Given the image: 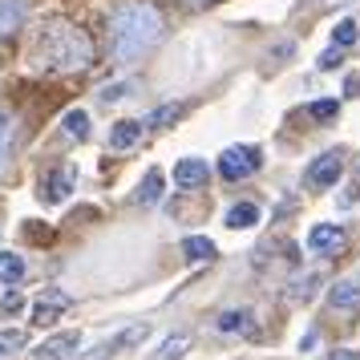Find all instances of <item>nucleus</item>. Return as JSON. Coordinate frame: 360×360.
I'll use <instances>...</instances> for the list:
<instances>
[{"instance_id":"1","label":"nucleus","mask_w":360,"mask_h":360,"mask_svg":"<svg viewBox=\"0 0 360 360\" xmlns=\"http://www.w3.org/2000/svg\"><path fill=\"white\" fill-rule=\"evenodd\" d=\"M162 33L166 20L158 13V4H150V0H126L110 13V53L117 65H134L146 53H154Z\"/></svg>"},{"instance_id":"2","label":"nucleus","mask_w":360,"mask_h":360,"mask_svg":"<svg viewBox=\"0 0 360 360\" xmlns=\"http://www.w3.org/2000/svg\"><path fill=\"white\" fill-rule=\"evenodd\" d=\"M94 57H98L94 37L65 17L49 20L37 37V69L45 73H85L94 69Z\"/></svg>"},{"instance_id":"3","label":"nucleus","mask_w":360,"mask_h":360,"mask_svg":"<svg viewBox=\"0 0 360 360\" xmlns=\"http://www.w3.org/2000/svg\"><path fill=\"white\" fill-rule=\"evenodd\" d=\"M259 166H263V150L259 146H227L223 154H219V174H223L227 182L251 179Z\"/></svg>"},{"instance_id":"4","label":"nucleus","mask_w":360,"mask_h":360,"mask_svg":"<svg viewBox=\"0 0 360 360\" xmlns=\"http://www.w3.org/2000/svg\"><path fill=\"white\" fill-rule=\"evenodd\" d=\"M146 336H150V324H130V328H122V332H114L110 340L94 344L89 352L73 356V360H114L117 352H126V348H134V344H142Z\"/></svg>"},{"instance_id":"5","label":"nucleus","mask_w":360,"mask_h":360,"mask_svg":"<svg viewBox=\"0 0 360 360\" xmlns=\"http://www.w3.org/2000/svg\"><path fill=\"white\" fill-rule=\"evenodd\" d=\"M340 174H344V158L336 150H328V154H320V158L304 170V182H308L311 191H328V186L340 182Z\"/></svg>"},{"instance_id":"6","label":"nucleus","mask_w":360,"mask_h":360,"mask_svg":"<svg viewBox=\"0 0 360 360\" xmlns=\"http://www.w3.org/2000/svg\"><path fill=\"white\" fill-rule=\"evenodd\" d=\"M344 243H348V231L340 223H316L308 231V251L311 255H340Z\"/></svg>"},{"instance_id":"7","label":"nucleus","mask_w":360,"mask_h":360,"mask_svg":"<svg viewBox=\"0 0 360 360\" xmlns=\"http://www.w3.org/2000/svg\"><path fill=\"white\" fill-rule=\"evenodd\" d=\"M69 308H73V295L61 292V288H45L33 304V324L45 328V324H53V320H61Z\"/></svg>"},{"instance_id":"8","label":"nucleus","mask_w":360,"mask_h":360,"mask_svg":"<svg viewBox=\"0 0 360 360\" xmlns=\"http://www.w3.org/2000/svg\"><path fill=\"white\" fill-rule=\"evenodd\" d=\"M77 348H82V332H57V336L37 344L29 352V360H69Z\"/></svg>"},{"instance_id":"9","label":"nucleus","mask_w":360,"mask_h":360,"mask_svg":"<svg viewBox=\"0 0 360 360\" xmlns=\"http://www.w3.org/2000/svg\"><path fill=\"white\" fill-rule=\"evenodd\" d=\"M214 332L219 336H251L255 332V316H251V308H227L214 316Z\"/></svg>"},{"instance_id":"10","label":"nucleus","mask_w":360,"mask_h":360,"mask_svg":"<svg viewBox=\"0 0 360 360\" xmlns=\"http://www.w3.org/2000/svg\"><path fill=\"white\" fill-rule=\"evenodd\" d=\"M328 308L344 311V316H356L360 311V283L356 279H336V283L328 288Z\"/></svg>"},{"instance_id":"11","label":"nucleus","mask_w":360,"mask_h":360,"mask_svg":"<svg viewBox=\"0 0 360 360\" xmlns=\"http://www.w3.org/2000/svg\"><path fill=\"white\" fill-rule=\"evenodd\" d=\"M207 179H211V166H207V158H182V162L174 166V186H179V191L207 186Z\"/></svg>"},{"instance_id":"12","label":"nucleus","mask_w":360,"mask_h":360,"mask_svg":"<svg viewBox=\"0 0 360 360\" xmlns=\"http://www.w3.org/2000/svg\"><path fill=\"white\" fill-rule=\"evenodd\" d=\"M25 17H29L25 0H0V41H13L25 29Z\"/></svg>"},{"instance_id":"13","label":"nucleus","mask_w":360,"mask_h":360,"mask_svg":"<svg viewBox=\"0 0 360 360\" xmlns=\"http://www.w3.org/2000/svg\"><path fill=\"white\" fill-rule=\"evenodd\" d=\"M69 191H73V170H69V166L49 170V174L41 179V198H45V202H65Z\"/></svg>"},{"instance_id":"14","label":"nucleus","mask_w":360,"mask_h":360,"mask_svg":"<svg viewBox=\"0 0 360 360\" xmlns=\"http://www.w3.org/2000/svg\"><path fill=\"white\" fill-rule=\"evenodd\" d=\"M142 130H146V122H134V117L114 122V126H110V150H130L134 142L142 138Z\"/></svg>"},{"instance_id":"15","label":"nucleus","mask_w":360,"mask_h":360,"mask_svg":"<svg viewBox=\"0 0 360 360\" xmlns=\"http://www.w3.org/2000/svg\"><path fill=\"white\" fill-rule=\"evenodd\" d=\"M162 170L154 166V170H146V179H142V186H138V202L142 207H158L162 202Z\"/></svg>"},{"instance_id":"16","label":"nucleus","mask_w":360,"mask_h":360,"mask_svg":"<svg viewBox=\"0 0 360 360\" xmlns=\"http://www.w3.org/2000/svg\"><path fill=\"white\" fill-rule=\"evenodd\" d=\"M182 255L191 263H211L214 259V243L207 239V235H186L182 239Z\"/></svg>"},{"instance_id":"17","label":"nucleus","mask_w":360,"mask_h":360,"mask_svg":"<svg viewBox=\"0 0 360 360\" xmlns=\"http://www.w3.org/2000/svg\"><path fill=\"white\" fill-rule=\"evenodd\" d=\"M263 219V211L255 207V202H235L227 211V227H235V231H243V227H255Z\"/></svg>"},{"instance_id":"18","label":"nucleus","mask_w":360,"mask_h":360,"mask_svg":"<svg viewBox=\"0 0 360 360\" xmlns=\"http://www.w3.org/2000/svg\"><path fill=\"white\" fill-rule=\"evenodd\" d=\"M316 283H320V271H308V276L292 279V288H288V300H292V304H308L311 295H316Z\"/></svg>"},{"instance_id":"19","label":"nucleus","mask_w":360,"mask_h":360,"mask_svg":"<svg viewBox=\"0 0 360 360\" xmlns=\"http://www.w3.org/2000/svg\"><path fill=\"white\" fill-rule=\"evenodd\" d=\"M61 130H65V138L85 142V138H89V114H85V110H69V114L61 117Z\"/></svg>"},{"instance_id":"20","label":"nucleus","mask_w":360,"mask_h":360,"mask_svg":"<svg viewBox=\"0 0 360 360\" xmlns=\"http://www.w3.org/2000/svg\"><path fill=\"white\" fill-rule=\"evenodd\" d=\"M0 279L13 288V283H20L25 279V259L20 255H13V251H0Z\"/></svg>"},{"instance_id":"21","label":"nucleus","mask_w":360,"mask_h":360,"mask_svg":"<svg viewBox=\"0 0 360 360\" xmlns=\"http://www.w3.org/2000/svg\"><path fill=\"white\" fill-rule=\"evenodd\" d=\"M186 348H191V332H179V336L162 340V348L154 352V360H179V356H186Z\"/></svg>"},{"instance_id":"22","label":"nucleus","mask_w":360,"mask_h":360,"mask_svg":"<svg viewBox=\"0 0 360 360\" xmlns=\"http://www.w3.org/2000/svg\"><path fill=\"white\" fill-rule=\"evenodd\" d=\"M182 117V105L179 101H166V105H158L154 114H146L142 122H146V130H158V126H166V122H179Z\"/></svg>"},{"instance_id":"23","label":"nucleus","mask_w":360,"mask_h":360,"mask_svg":"<svg viewBox=\"0 0 360 360\" xmlns=\"http://www.w3.org/2000/svg\"><path fill=\"white\" fill-rule=\"evenodd\" d=\"M360 41V25L352 17L348 20H340V25H336V29H332V45H340V49H348V45H356Z\"/></svg>"},{"instance_id":"24","label":"nucleus","mask_w":360,"mask_h":360,"mask_svg":"<svg viewBox=\"0 0 360 360\" xmlns=\"http://www.w3.org/2000/svg\"><path fill=\"white\" fill-rule=\"evenodd\" d=\"M25 332H20V328H4V332H0V360H8L13 356V352H20V348H25Z\"/></svg>"},{"instance_id":"25","label":"nucleus","mask_w":360,"mask_h":360,"mask_svg":"<svg viewBox=\"0 0 360 360\" xmlns=\"http://www.w3.org/2000/svg\"><path fill=\"white\" fill-rule=\"evenodd\" d=\"M336 114H340V101H336V98H324V101H311V105H308L311 122H332Z\"/></svg>"},{"instance_id":"26","label":"nucleus","mask_w":360,"mask_h":360,"mask_svg":"<svg viewBox=\"0 0 360 360\" xmlns=\"http://www.w3.org/2000/svg\"><path fill=\"white\" fill-rule=\"evenodd\" d=\"M8 142H13V122L0 110V170H4V158H8Z\"/></svg>"},{"instance_id":"27","label":"nucleus","mask_w":360,"mask_h":360,"mask_svg":"<svg viewBox=\"0 0 360 360\" xmlns=\"http://www.w3.org/2000/svg\"><path fill=\"white\" fill-rule=\"evenodd\" d=\"M20 308H25V295H20V292H17V283H13V288L4 292V300H0V311H8V316H17Z\"/></svg>"},{"instance_id":"28","label":"nucleus","mask_w":360,"mask_h":360,"mask_svg":"<svg viewBox=\"0 0 360 360\" xmlns=\"http://www.w3.org/2000/svg\"><path fill=\"white\" fill-rule=\"evenodd\" d=\"M130 89H134L130 82H117V85H105V89H101V101H105V105H110V101H122V98H130Z\"/></svg>"},{"instance_id":"29","label":"nucleus","mask_w":360,"mask_h":360,"mask_svg":"<svg viewBox=\"0 0 360 360\" xmlns=\"http://www.w3.org/2000/svg\"><path fill=\"white\" fill-rule=\"evenodd\" d=\"M336 65H340V45H332V49L320 57V69H336Z\"/></svg>"},{"instance_id":"30","label":"nucleus","mask_w":360,"mask_h":360,"mask_svg":"<svg viewBox=\"0 0 360 360\" xmlns=\"http://www.w3.org/2000/svg\"><path fill=\"white\" fill-rule=\"evenodd\" d=\"M344 94H348V98H360V77H348V82H344Z\"/></svg>"},{"instance_id":"31","label":"nucleus","mask_w":360,"mask_h":360,"mask_svg":"<svg viewBox=\"0 0 360 360\" xmlns=\"http://www.w3.org/2000/svg\"><path fill=\"white\" fill-rule=\"evenodd\" d=\"M328 360H356V352H332Z\"/></svg>"},{"instance_id":"32","label":"nucleus","mask_w":360,"mask_h":360,"mask_svg":"<svg viewBox=\"0 0 360 360\" xmlns=\"http://www.w3.org/2000/svg\"><path fill=\"white\" fill-rule=\"evenodd\" d=\"M186 4H211V0H186Z\"/></svg>"},{"instance_id":"33","label":"nucleus","mask_w":360,"mask_h":360,"mask_svg":"<svg viewBox=\"0 0 360 360\" xmlns=\"http://www.w3.org/2000/svg\"><path fill=\"white\" fill-rule=\"evenodd\" d=\"M332 4H344V0H332Z\"/></svg>"},{"instance_id":"34","label":"nucleus","mask_w":360,"mask_h":360,"mask_svg":"<svg viewBox=\"0 0 360 360\" xmlns=\"http://www.w3.org/2000/svg\"><path fill=\"white\" fill-rule=\"evenodd\" d=\"M356 360H360V352H356Z\"/></svg>"}]
</instances>
